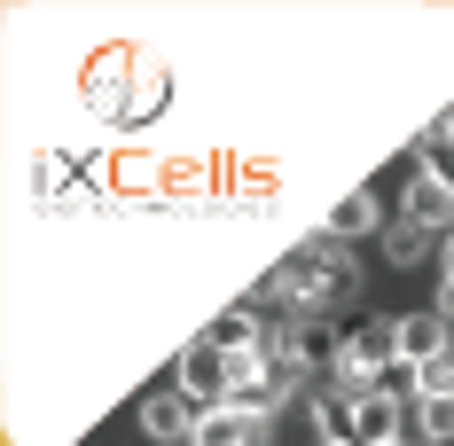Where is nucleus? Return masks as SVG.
Listing matches in <instances>:
<instances>
[{
  "instance_id": "15",
  "label": "nucleus",
  "mask_w": 454,
  "mask_h": 446,
  "mask_svg": "<svg viewBox=\"0 0 454 446\" xmlns=\"http://www.w3.org/2000/svg\"><path fill=\"white\" fill-rule=\"evenodd\" d=\"M439 321H447V329H454V282H447V290H439Z\"/></svg>"
},
{
  "instance_id": "9",
  "label": "nucleus",
  "mask_w": 454,
  "mask_h": 446,
  "mask_svg": "<svg viewBox=\"0 0 454 446\" xmlns=\"http://www.w3.org/2000/svg\"><path fill=\"white\" fill-rule=\"evenodd\" d=\"M204 345H212V353H227V360H243V353H259L267 337H259V321H251V313H220V321L204 329Z\"/></svg>"
},
{
  "instance_id": "1",
  "label": "nucleus",
  "mask_w": 454,
  "mask_h": 446,
  "mask_svg": "<svg viewBox=\"0 0 454 446\" xmlns=\"http://www.w3.org/2000/svg\"><path fill=\"white\" fill-rule=\"evenodd\" d=\"M181 392H188V400H204V407H227V392H235V360L212 353V345L196 337V345L181 353Z\"/></svg>"
},
{
  "instance_id": "10",
  "label": "nucleus",
  "mask_w": 454,
  "mask_h": 446,
  "mask_svg": "<svg viewBox=\"0 0 454 446\" xmlns=\"http://www.w3.org/2000/svg\"><path fill=\"white\" fill-rule=\"evenodd\" d=\"M439 243H447V235H431V227H415V220H392V235H384V259H392V267H423Z\"/></svg>"
},
{
  "instance_id": "2",
  "label": "nucleus",
  "mask_w": 454,
  "mask_h": 446,
  "mask_svg": "<svg viewBox=\"0 0 454 446\" xmlns=\"http://www.w3.org/2000/svg\"><path fill=\"white\" fill-rule=\"evenodd\" d=\"M400 415H408L400 392H368V400H353V439H345V446H392V439H408Z\"/></svg>"
},
{
  "instance_id": "12",
  "label": "nucleus",
  "mask_w": 454,
  "mask_h": 446,
  "mask_svg": "<svg viewBox=\"0 0 454 446\" xmlns=\"http://www.w3.org/2000/svg\"><path fill=\"white\" fill-rule=\"evenodd\" d=\"M408 392L415 400H454V353L423 360V368H408Z\"/></svg>"
},
{
  "instance_id": "4",
  "label": "nucleus",
  "mask_w": 454,
  "mask_h": 446,
  "mask_svg": "<svg viewBox=\"0 0 454 446\" xmlns=\"http://www.w3.org/2000/svg\"><path fill=\"white\" fill-rule=\"evenodd\" d=\"M141 431H149L157 446H188V439H196L188 392H149V400H141Z\"/></svg>"
},
{
  "instance_id": "14",
  "label": "nucleus",
  "mask_w": 454,
  "mask_h": 446,
  "mask_svg": "<svg viewBox=\"0 0 454 446\" xmlns=\"http://www.w3.org/2000/svg\"><path fill=\"white\" fill-rule=\"evenodd\" d=\"M415 415H423V431L439 446H454V400H415Z\"/></svg>"
},
{
  "instance_id": "5",
  "label": "nucleus",
  "mask_w": 454,
  "mask_h": 446,
  "mask_svg": "<svg viewBox=\"0 0 454 446\" xmlns=\"http://www.w3.org/2000/svg\"><path fill=\"white\" fill-rule=\"evenodd\" d=\"M267 439H274V423H251V415H235V407H204L188 446H267Z\"/></svg>"
},
{
  "instance_id": "6",
  "label": "nucleus",
  "mask_w": 454,
  "mask_h": 446,
  "mask_svg": "<svg viewBox=\"0 0 454 446\" xmlns=\"http://www.w3.org/2000/svg\"><path fill=\"white\" fill-rule=\"evenodd\" d=\"M282 345L306 360V368H329V376H337V360H345V345H353V337H337V329H329L321 313H306V321H298V329H290Z\"/></svg>"
},
{
  "instance_id": "13",
  "label": "nucleus",
  "mask_w": 454,
  "mask_h": 446,
  "mask_svg": "<svg viewBox=\"0 0 454 446\" xmlns=\"http://www.w3.org/2000/svg\"><path fill=\"white\" fill-rule=\"evenodd\" d=\"M415 157H423V173H431V180H447V188H454V134H447V126H431Z\"/></svg>"
},
{
  "instance_id": "16",
  "label": "nucleus",
  "mask_w": 454,
  "mask_h": 446,
  "mask_svg": "<svg viewBox=\"0 0 454 446\" xmlns=\"http://www.w3.org/2000/svg\"><path fill=\"white\" fill-rule=\"evenodd\" d=\"M439 259H447V282H454V235H447V243H439Z\"/></svg>"
},
{
  "instance_id": "11",
  "label": "nucleus",
  "mask_w": 454,
  "mask_h": 446,
  "mask_svg": "<svg viewBox=\"0 0 454 446\" xmlns=\"http://www.w3.org/2000/svg\"><path fill=\"white\" fill-rule=\"evenodd\" d=\"M306 376H314V368L290 353V345H267V392H274V400H298V392H306Z\"/></svg>"
},
{
  "instance_id": "3",
  "label": "nucleus",
  "mask_w": 454,
  "mask_h": 446,
  "mask_svg": "<svg viewBox=\"0 0 454 446\" xmlns=\"http://www.w3.org/2000/svg\"><path fill=\"white\" fill-rule=\"evenodd\" d=\"M400 220L431 227V235H454V188H447V180H431L423 165H415V173H408V204H400Z\"/></svg>"
},
{
  "instance_id": "17",
  "label": "nucleus",
  "mask_w": 454,
  "mask_h": 446,
  "mask_svg": "<svg viewBox=\"0 0 454 446\" xmlns=\"http://www.w3.org/2000/svg\"><path fill=\"white\" fill-rule=\"evenodd\" d=\"M439 126H447V134H454V110H447V118H439Z\"/></svg>"
},
{
  "instance_id": "7",
  "label": "nucleus",
  "mask_w": 454,
  "mask_h": 446,
  "mask_svg": "<svg viewBox=\"0 0 454 446\" xmlns=\"http://www.w3.org/2000/svg\"><path fill=\"white\" fill-rule=\"evenodd\" d=\"M439 353H447V321H439V313H408V321H400V360L423 368V360H439Z\"/></svg>"
},
{
  "instance_id": "18",
  "label": "nucleus",
  "mask_w": 454,
  "mask_h": 446,
  "mask_svg": "<svg viewBox=\"0 0 454 446\" xmlns=\"http://www.w3.org/2000/svg\"><path fill=\"white\" fill-rule=\"evenodd\" d=\"M392 446H408V439H392Z\"/></svg>"
},
{
  "instance_id": "8",
  "label": "nucleus",
  "mask_w": 454,
  "mask_h": 446,
  "mask_svg": "<svg viewBox=\"0 0 454 446\" xmlns=\"http://www.w3.org/2000/svg\"><path fill=\"white\" fill-rule=\"evenodd\" d=\"M368 227H376V196H368V188H353V196H337V204H329V220H321V243H337V235L353 243V235H368Z\"/></svg>"
}]
</instances>
